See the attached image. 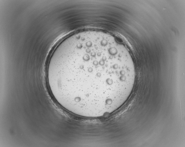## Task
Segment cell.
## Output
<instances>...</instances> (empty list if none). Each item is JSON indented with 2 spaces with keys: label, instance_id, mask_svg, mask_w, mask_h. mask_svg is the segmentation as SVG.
I'll return each mask as SVG.
<instances>
[{
  "label": "cell",
  "instance_id": "6da1fadb",
  "mask_svg": "<svg viewBox=\"0 0 185 147\" xmlns=\"http://www.w3.org/2000/svg\"><path fill=\"white\" fill-rule=\"evenodd\" d=\"M56 57L51 76L60 97L73 108L89 112L110 110L130 95L136 77L131 58L95 60L87 69Z\"/></svg>",
  "mask_w": 185,
  "mask_h": 147
}]
</instances>
